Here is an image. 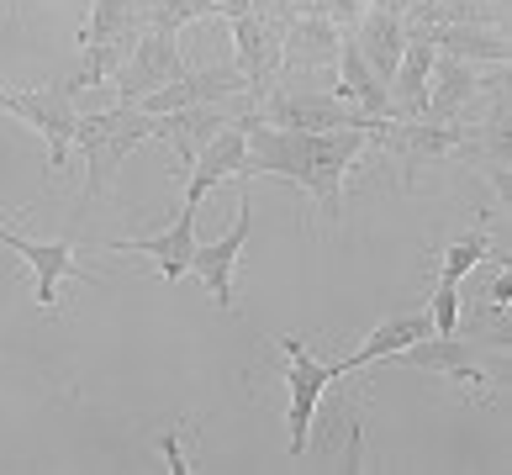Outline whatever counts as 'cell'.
<instances>
[{"label":"cell","instance_id":"1","mask_svg":"<svg viewBox=\"0 0 512 475\" xmlns=\"http://www.w3.org/2000/svg\"><path fill=\"white\" fill-rule=\"evenodd\" d=\"M370 148V132L359 127H338V132H296V127H270L259 122L249 127V180L254 175H275L301 185L317 201V212L338 222L344 217V180L359 164V154Z\"/></svg>","mask_w":512,"mask_h":475},{"label":"cell","instance_id":"2","mask_svg":"<svg viewBox=\"0 0 512 475\" xmlns=\"http://www.w3.org/2000/svg\"><path fill=\"white\" fill-rule=\"evenodd\" d=\"M164 138V117L143 106H111V111H96V117H80L74 127V148L85 154V196H106L117 169L127 164L132 148Z\"/></svg>","mask_w":512,"mask_h":475},{"label":"cell","instance_id":"3","mask_svg":"<svg viewBox=\"0 0 512 475\" xmlns=\"http://www.w3.org/2000/svg\"><path fill=\"white\" fill-rule=\"evenodd\" d=\"M74 95H80V85H74V80H53V85H32V90H6V85H0V111L43 138V148H48V175H59V169L69 164L74 127H80Z\"/></svg>","mask_w":512,"mask_h":475},{"label":"cell","instance_id":"4","mask_svg":"<svg viewBox=\"0 0 512 475\" xmlns=\"http://www.w3.org/2000/svg\"><path fill=\"white\" fill-rule=\"evenodd\" d=\"M138 0H90V16L80 27V48H85V64L80 74H69L80 90H96V85H111V74L122 69V59L138 43Z\"/></svg>","mask_w":512,"mask_h":475},{"label":"cell","instance_id":"5","mask_svg":"<svg viewBox=\"0 0 512 475\" xmlns=\"http://www.w3.org/2000/svg\"><path fill=\"white\" fill-rule=\"evenodd\" d=\"M370 143L381 148V154H391L396 169H402V185H412V175H417L423 164L460 159L465 127H460V122H428V117H412V122L375 117V122H370Z\"/></svg>","mask_w":512,"mask_h":475},{"label":"cell","instance_id":"6","mask_svg":"<svg viewBox=\"0 0 512 475\" xmlns=\"http://www.w3.org/2000/svg\"><path fill=\"white\" fill-rule=\"evenodd\" d=\"M275 344L286 354V386H291V412H286L291 439H286V449L296 460V454H307V444H312V417L322 407V396H328V386L344 375H338V359H312L301 333H280Z\"/></svg>","mask_w":512,"mask_h":475},{"label":"cell","instance_id":"7","mask_svg":"<svg viewBox=\"0 0 512 475\" xmlns=\"http://www.w3.org/2000/svg\"><path fill=\"white\" fill-rule=\"evenodd\" d=\"M0 249H11L32 270V301H37L43 317L59 312V285L64 280H90V270L80 264V249H74V238L37 243V238H22L16 227H0Z\"/></svg>","mask_w":512,"mask_h":475},{"label":"cell","instance_id":"8","mask_svg":"<svg viewBox=\"0 0 512 475\" xmlns=\"http://www.w3.org/2000/svg\"><path fill=\"white\" fill-rule=\"evenodd\" d=\"M391 365L423 370V375H449V380H460V386H470L476 396L491 386V370L481 365V344L465 333H423V338H412L407 349H396Z\"/></svg>","mask_w":512,"mask_h":475},{"label":"cell","instance_id":"9","mask_svg":"<svg viewBox=\"0 0 512 475\" xmlns=\"http://www.w3.org/2000/svg\"><path fill=\"white\" fill-rule=\"evenodd\" d=\"M249 227H254V190L249 180H238V222L227 227L217 243H196L191 254V275L206 285V296L217 301L222 312H233V270H238V254L249 249Z\"/></svg>","mask_w":512,"mask_h":475},{"label":"cell","instance_id":"10","mask_svg":"<svg viewBox=\"0 0 512 475\" xmlns=\"http://www.w3.org/2000/svg\"><path fill=\"white\" fill-rule=\"evenodd\" d=\"M338 48L344 27L328 16H291L280 27V80H312V74H338Z\"/></svg>","mask_w":512,"mask_h":475},{"label":"cell","instance_id":"11","mask_svg":"<svg viewBox=\"0 0 512 475\" xmlns=\"http://www.w3.org/2000/svg\"><path fill=\"white\" fill-rule=\"evenodd\" d=\"M249 127H254V111H243L191 159V169H185V201L191 206H201L222 180H249Z\"/></svg>","mask_w":512,"mask_h":475},{"label":"cell","instance_id":"12","mask_svg":"<svg viewBox=\"0 0 512 475\" xmlns=\"http://www.w3.org/2000/svg\"><path fill=\"white\" fill-rule=\"evenodd\" d=\"M180 74H185V64H180L175 37L138 32V43H132V53L122 59V69L111 74V90L122 95V106H138L143 95H154L159 85H175Z\"/></svg>","mask_w":512,"mask_h":475},{"label":"cell","instance_id":"13","mask_svg":"<svg viewBox=\"0 0 512 475\" xmlns=\"http://www.w3.org/2000/svg\"><path fill=\"white\" fill-rule=\"evenodd\" d=\"M349 37V48L365 59V69L375 74L381 85H391V74H396V59H402V48H407V16L396 0H375V6L359 16L354 27H344Z\"/></svg>","mask_w":512,"mask_h":475},{"label":"cell","instance_id":"14","mask_svg":"<svg viewBox=\"0 0 512 475\" xmlns=\"http://www.w3.org/2000/svg\"><path fill=\"white\" fill-rule=\"evenodd\" d=\"M233 69L243 74V85H249L254 101L275 90V80H280V27L270 16H259V11L233 16Z\"/></svg>","mask_w":512,"mask_h":475},{"label":"cell","instance_id":"15","mask_svg":"<svg viewBox=\"0 0 512 475\" xmlns=\"http://www.w3.org/2000/svg\"><path fill=\"white\" fill-rule=\"evenodd\" d=\"M243 111H254L249 95H243V101H206V106H175V111H159V117H164V143L180 154V169H191V159L217 138L227 122H238Z\"/></svg>","mask_w":512,"mask_h":475},{"label":"cell","instance_id":"16","mask_svg":"<svg viewBox=\"0 0 512 475\" xmlns=\"http://www.w3.org/2000/svg\"><path fill=\"white\" fill-rule=\"evenodd\" d=\"M196 212L201 206L185 201L180 206V217L159 227V233H143V238H117L111 243V254H148L154 259V270L175 285L180 275H191V254H196Z\"/></svg>","mask_w":512,"mask_h":475},{"label":"cell","instance_id":"17","mask_svg":"<svg viewBox=\"0 0 512 475\" xmlns=\"http://www.w3.org/2000/svg\"><path fill=\"white\" fill-rule=\"evenodd\" d=\"M249 95V85H243V74L233 69V64H217V69H201V74H191L185 69L175 85H159L154 95H143V111H175V106H206V101H243ZM254 101V95H249Z\"/></svg>","mask_w":512,"mask_h":475},{"label":"cell","instance_id":"18","mask_svg":"<svg viewBox=\"0 0 512 475\" xmlns=\"http://www.w3.org/2000/svg\"><path fill=\"white\" fill-rule=\"evenodd\" d=\"M428 74H433V43H428L423 32H407V48H402V59H396L391 85H386V117H396V122L423 117V106H428Z\"/></svg>","mask_w":512,"mask_h":475},{"label":"cell","instance_id":"19","mask_svg":"<svg viewBox=\"0 0 512 475\" xmlns=\"http://www.w3.org/2000/svg\"><path fill=\"white\" fill-rule=\"evenodd\" d=\"M481 90H486V80H476V69H470L465 59H449V53L433 48V74H428V106H423V117L428 122H460Z\"/></svg>","mask_w":512,"mask_h":475},{"label":"cell","instance_id":"20","mask_svg":"<svg viewBox=\"0 0 512 475\" xmlns=\"http://www.w3.org/2000/svg\"><path fill=\"white\" fill-rule=\"evenodd\" d=\"M439 53L465 64H507V32L497 22H454V27H417Z\"/></svg>","mask_w":512,"mask_h":475},{"label":"cell","instance_id":"21","mask_svg":"<svg viewBox=\"0 0 512 475\" xmlns=\"http://www.w3.org/2000/svg\"><path fill=\"white\" fill-rule=\"evenodd\" d=\"M423 333H433L428 307H423V312H396V317H386V322H381V328H370L359 349H349L344 359H338V375H354V370L375 365V359H391L396 349H407L412 338H423Z\"/></svg>","mask_w":512,"mask_h":475},{"label":"cell","instance_id":"22","mask_svg":"<svg viewBox=\"0 0 512 475\" xmlns=\"http://www.w3.org/2000/svg\"><path fill=\"white\" fill-rule=\"evenodd\" d=\"M201 16H217L212 0H138V22H143V32L180 37V27L201 22Z\"/></svg>","mask_w":512,"mask_h":475},{"label":"cell","instance_id":"23","mask_svg":"<svg viewBox=\"0 0 512 475\" xmlns=\"http://www.w3.org/2000/svg\"><path fill=\"white\" fill-rule=\"evenodd\" d=\"M491 254V233H470V238H454L449 249L439 254V280L444 285H465V275Z\"/></svg>","mask_w":512,"mask_h":475},{"label":"cell","instance_id":"24","mask_svg":"<svg viewBox=\"0 0 512 475\" xmlns=\"http://www.w3.org/2000/svg\"><path fill=\"white\" fill-rule=\"evenodd\" d=\"M217 6V16H227V22H233V16H249L254 11V0H212Z\"/></svg>","mask_w":512,"mask_h":475},{"label":"cell","instance_id":"25","mask_svg":"<svg viewBox=\"0 0 512 475\" xmlns=\"http://www.w3.org/2000/svg\"><path fill=\"white\" fill-rule=\"evenodd\" d=\"M491 6H497V0H491ZM497 11H502V6H497Z\"/></svg>","mask_w":512,"mask_h":475},{"label":"cell","instance_id":"26","mask_svg":"<svg viewBox=\"0 0 512 475\" xmlns=\"http://www.w3.org/2000/svg\"><path fill=\"white\" fill-rule=\"evenodd\" d=\"M6 11H11V0H6Z\"/></svg>","mask_w":512,"mask_h":475}]
</instances>
